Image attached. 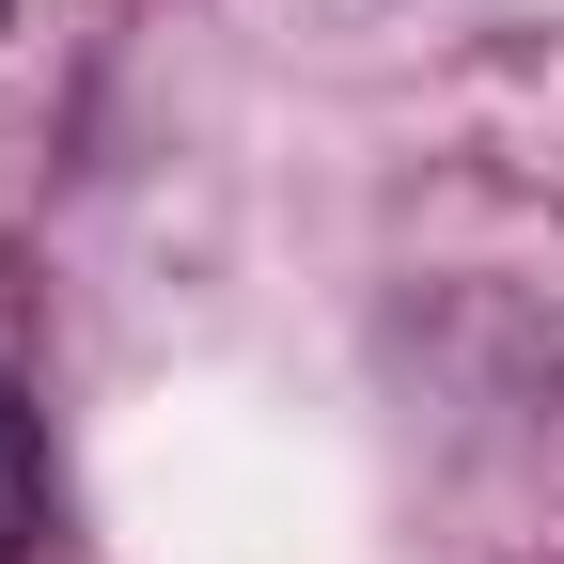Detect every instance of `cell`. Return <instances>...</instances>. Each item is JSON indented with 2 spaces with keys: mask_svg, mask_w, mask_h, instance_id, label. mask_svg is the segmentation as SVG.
Instances as JSON below:
<instances>
[{
  "mask_svg": "<svg viewBox=\"0 0 564 564\" xmlns=\"http://www.w3.org/2000/svg\"><path fill=\"white\" fill-rule=\"evenodd\" d=\"M32 486H47V470H32V408L0 392V564L32 549Z\"/></svg>",
  "mask_w": 564,
  "mask_h": 564,
  "instance_id": "6da1fadb",
  "label": "cell"
}]
</instances>
